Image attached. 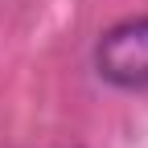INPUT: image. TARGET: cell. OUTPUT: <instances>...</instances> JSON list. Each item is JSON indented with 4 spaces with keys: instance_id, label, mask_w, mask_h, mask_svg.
<instances>
[{
    "instance_id": "6da1fadb",
    "label": "cell",
    "mask_w": 148,
    "mask_h": 148,
    "mask_svg": "<svg viewBox=\"0 0 148 148\" xmlns=\"http://www.w3.org/2000/svg\"><path fill=\"white\" fill-rule=\"evenodd\" d=\"M95 70L119 90H148V16L119 21L99 37Z\"/></svg>"
}]
</instances>
